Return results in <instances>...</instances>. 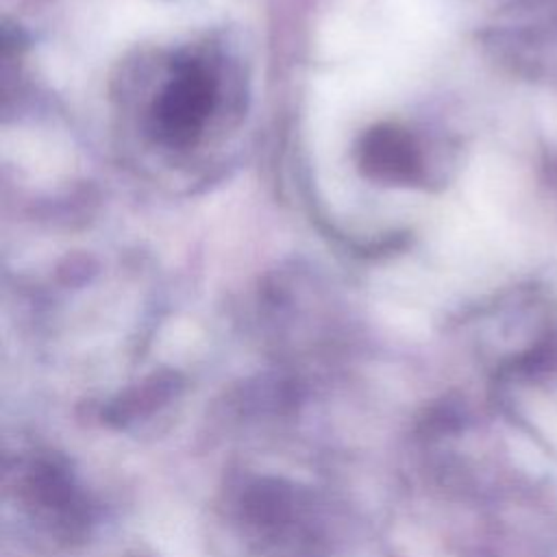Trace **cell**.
Masks as SVG:
<instances>
[{
    "label": "cell",
    "mask_w": 557,
    "mask_h": 557,
    "mask_svg": "<svg viewBox=\"0 0 557 557\" xmlns=\"http://www.w3.org/2000/svg\"><path fill=\"white\" fill-rule=\"evenodd\" d=\"M218 94L215 65L202 54H181L150 107V131L172 148L194 144L215 111Z\"/></svg>",
    "instance_id": "1"
},
{
    "label": "cell",
    "mask_w": 557,
    "mask_h": 557,
    "mask_svg": "<svg viewBox=\"0 0 557 557\" xmlns=\"http://www.w3.org/2000/svg\"><path fill=\"white\" fill-rule=\"evenodd\" d=\"M359 165L372 181L409 185L422 174V154L409 131L394 124H381L363 135Z\"/></svg>",
    "instance_id": "2"
},
{
    "label": "cell",
    "mask_w": 557,
    "mask_h": 557,
    "mask_svg": "<svg viewBox=\"0 0 557 557\" xmlns=\"http://www.w3.org/2000/svg\"><path fill=\"white\" fill-rule=\"evenodd\" d=\"M28 485L33 492V500L41 509L54 513L59 524H63L65 529L76 531L87 522V511L83 507V500L63 468L50 461H44L33 470Z\"/></svg>",
    "instance_id": "3"
}]
</instances>
